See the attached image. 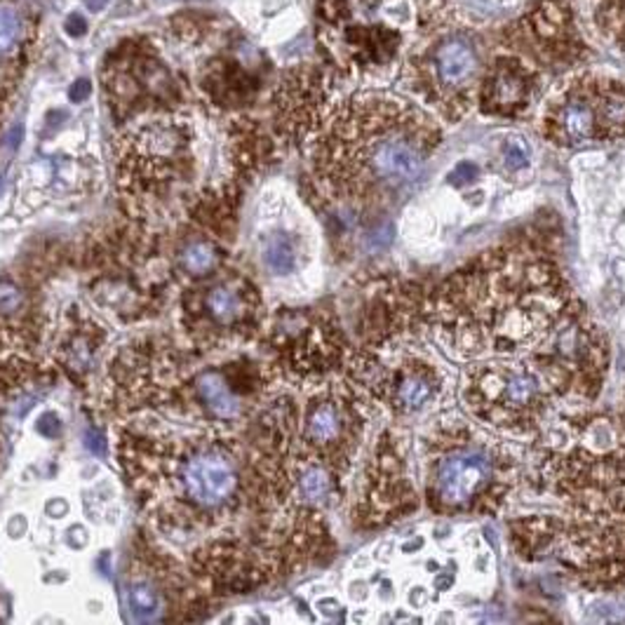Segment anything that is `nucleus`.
<instances>
[{
    "label": "nucleus",
    "instance_id": "nucleus-1",
    "mask_svg": "<svg viewBox=\"0 0 625 625\" xmlns=\"http://www.w3.org/2000/svg\"><path fill=\"white\" fill-rule=\"evenodd\" d=\"M423 318L456 360L538 369L569 402L595 400L609 367L605 334L562 268L531 245L484 251L437 287Z\"/></svg>",
    "mask_w": 625,
    "mask_h": 625
},
{
    "label": "nucleus",
    "instance_id": "nucleus-2",
    "mask_svg": "<svg viewBox=\"0 0 625 625\" xmlns=\"http://www.w3.org/2000/svg\"><path fill=\"white\" fill-rule=\"evenodd\" d=\"M548 436L541 480L562 501L559 517L510 524L520 558L555 555L592 590L625 585V400L616 414L571 419Z\"/></svg>",
    "mask_w": 625,
    "mask_h": 625
},
{
    "label": "nucleus",
    "instance_id": "nucleus-3",
    "mask_svg": "<svg viewBox=\"0 0 625 625\" xmlns=\"http://www.w3.org/2000/svg\"><path fill=\"white\" fill-rule=\"evenodd\" d=\"M440 139L436 118L416 104L365 92L327 111L312 143V170L334 203L381 207L414 184Z\"/></svg>",
    "mask_w": 625,
    "mask_h": 625
},
{
    "label": "nucleus",
    "instance_id": "nucleus-4",
    "mask_svg": "<svg viewBox=\"0 0 625 625\" xmlns=\"http://www.w3.org/2000/svg\"><path fill=\"white\" fill-rule=\"evenodd\" d=\"M515 484V459L487 436L456 428L430 444L428 498L437 513H497Z\"/></svg>",
    "mask_w": 625,
    "mask_h": 625
},
{
    "label": "nucleus",
    "instance_id": "nucleus-5",
    "mask_svg": "<svg viewBox=\"0 0 625 625\" xmlns=\"http://www.w3.org/2000/svg\"><path fill=\"white\" fill-rule=\"evenodd\" d=\"M414 0H325V41L351 71H381L395 62Z\"/></svg>",
    "mask_w": 625,
    "mask_h": 625
},
{
    "label": "nucleus",
    "instance_id": "nucleus-6",
    "mask_svg": "<svg viewBox=\"0 0 625 625\" xmlns=\"http://www.w3.org/2000/svg\"><path fill=\"white\" fill-rule=\"evenodd\" d=\"M541 129L559 149L623 139L625 82L602 73L574 75L548 99Z\"/></svg>",
    "mask_w": 625,
    "mask_h": 625
},
{
    "label": "nucleus",
    "instance_id": "nucleus-7",
    "mask_svg": "<svg viewBox=\"0 0 625 625\" xmlns=\"http://www.w3.org/2000/svg\"><path fill=\"white\" fill-rule=\"evenodd\" d=\"M367 393L353 381L320 383L301 409V456L346 475L367 426Z\"/></svg>",
    "mask_w": 625,
    "mask_h": 625
},
{
    "label": "nucleus",
    "instance_id": "nucleus-8",
    "mask_svg": "<svg viewBox=\"0 0 625 625\" xmlns=\"http://www.w3.org/2000/svg\"><path fill=\"white\" fill-rule=\"evenodd\" d=\"M196 125L181 111L146 113L123 139V181L127 189L170 190L193 170Z\"/></svg>",
    "mask_w": 625,
    "mask_h": 625
},
{
    "label": "nucleus",
    "instance_id": "nucleus-9",
    "mask_svg": "<svg viewBox=\"0 0 625 625\" xmlns=\"http://www.w3.org/2000/svg\"><path fill=\"white\" fill-rule=\"evenodd\" d=\"M240 463L224 442L186 440L167 449V497L184 515H224L238 503Z\"/></svg>",
    "mask_w": 625,
    "mask_h": 625
},
{
    "label": "nucleus",
    "instance_id": "nucleus-10",
    "mask_svg": "<svg viewBox=\"0 0 625 625\" xmlns=\"http://www.w3.org/2000/svg\"><path fill=\"white\" fill-rule=\"evenodd\" d=\"M409 88L447 120H461L475 104L480 55L463 34H447L416 52L407 64Z\"/></svg>",
    "mask_w": 625,
    "mask_h": 625
},
{
    "label": "nucleus",
    "instance_id": "nucleus-11",
    "mask_svg": "<svg viewBox=\"0 0 625 625\" xmlns=\"http://www.w3.org/2000/svg\"><path fill=\"white\" fill-rule=\"evenodd\" d=\"M538 75L524 57H497L477 88V104L484 116L517 118L531 106Z\"/></svg>",
    "mask_w": 625,
    "mask_h": 625
},
{
    "label": "nucleus",
    "instance_id": "nucleus-12",
    "mask_svg": "<svg viewBox=\"0 0 625 625\" xmlns=\"http://www.w3.org/2000/svg\"><path fill=\"white\" fill-rule=\"evenodd\" d=\"M412 503H414V490L405 473V461L393 437L386 436L383 442H379L374 463L369 468L365 510L374 522H386L412 508Z\"/></svg>",
    "mask_w": 625,
    "mask_h": 625
},
{
    "label": "nucleus",
    "instance_id": "nucleus-13",
    "mask_svg": "<svg viewBox=\"0 0 625 625\" xmlns=\"http://www.w3.org/2000/svg\"><path fill=\"white\" fill-rule=\"evenodd\" d=\"M204 320L210 327H221L228 332H240L251 325L257 315L258 297L257 289L243 278L228 280L212 285L203 297Z\"/></svg>",
    "mask_w": 625,
    "mask_h": 625
},
{
    "label": "nucleus",
    "instance_id": "nucleus-14",
    "mask_svg": "<svg viewBox=\"0 0 625 625\" xmlns=\"http://www.w3.org/2000/svg\"><path fill=\"white\" fill-rule=\"evenodd\" d=\"M529 35L534 38V50L548 59H569L578 48V34L571 21V10L562 0H544L527 17Z\"/></svg>",
    "mask_w": 625,
    "mask_h": 625
},
{
    "label": "nucleus",
    "instance_id": "nucleus-15",
    "mask_svg": "<svg viewBox=\"0 0 625 625\" xmlns=\"http://www.w3.org/2000/svg\"><path fill=\"white\" fill-rule=\"evenodd\" d=\"M31 41V19L17 0H0V71L14 66Z\"/></svg>",
    "mask_w": 625,
    "mask_h": 625
},
{
    "label": "nucleus",
    "instance_id": "nucleus-16",
    "mask_svg": "<svg viewBox=\"0 0 625 625\" xmlns=\"http://www.w3.org/2000/svg\"><path fill=\"white\" fill-rule=\"evenodd\" d=\"M304 261H306L304 245L294 235V231L273 228V231L261 235V264L268 273L289 275V273L299 271Z\"/></svg>",
    "mask_w": 625,
    "mask_h": 625
},
{
    "label": "nucleus",
    "instance_id": "nucleus-17",
    "mask_svg": "<svg viewBox=\"0 0 625 625\" xmlns=\"http://www.w3.org/2000/svg\"><path fill=\"white\" fill-rule=\"evenodd\" d=\"M196 390L207 412L219 421H233L243 412L240 397L233 393L231 383L226 381V376L219 374L217 369H210V372H203L197 376Z\"/></svg>",
    "mask_w": 625,
    "mask_h": 625
},
{
    "label": "nucleus",
    "instance_id": "nucleus-18",
    "mask_svg": "<svg viewBox=\"0 0 625 625\" xmlns=\"http://www.w3.org/2000/svg\"><path fill=\"white\" fill-rule=\"evenodd\" d=\"M595 24L599 34L625 52V0H598Z\"/></svg>",
    "mask_w": 625,
    "mask_h": 625
},
{
    "label": "nucleus",
    "instance_id": "nucleus-19",
    "mask_svg": "<svg viewBox=\"0 0 625 625\" xmlns=\"http://www.w3.org/2000/svg\"><path fill=\"white\" fill-rule=\"evenodd\" d=\"M184 268L193 275H207L217 268V250L210 245V243H193L184 250Z\"/></svg>",
    "mask_w": 625,
    "mask_h": 625
},
{
    "label": "nucleus",
    "instance_id": "nucleus-20",
    "mask_svg": "<svg viewBox=\"0 0 625 625\" xmlns=\"http://www.w3.org/2000/svg\"><path fill=\"white\" fill-rule=\"evenodd\" d=\"M127 599H129V606H132V612L142 613V619H153V616L158 613V606H160L156 590H153L149 583L132 585L127 592Z\"/></svg>",
    "mask_w": 625,
    "mask_h": 625
},
{
    "label": "nucleus",
    "instance_id": "nucleus-21",
    "mask_svg": "<svg viewBox=\"0 0 625 625\" xmlns=\"http://www.w3.org/2000/svg\"><path fill=\"white\" fill-rule=\"evenodd\" d=\"M503 160H505V167H508V170H527L531 163L529 143L524 142L522 136H510L508 142L503 143Z\"/></svg>",
    "mask_w": 625,
    "mask_h": 625
},
{
    "label": "nucleus",
    "instance_id": "nucleus-22",
    "mask_svg": "<svg viewBox=\"0 0 625 625\" xmlns=\"http://www.w3.org/2000/svg\"><path fill=\"white\" fill-rule=\"evenodd\" d=\"M21 304H24V294L19 287L10 280H0V315H12L21 311Z\"/></svg>",
    "mask_w": 625,
    "mask_h": 625
},
{
    "label": "nucleus",
    "instance_id": "nucleus-23",
    "mask_svg": "<svg viewBox=\"0 0 625 625\" xmlns=\"http://www.w3.org/2000/svg\"><path fill=\"white\" fill-rule=\"evenodd\" d=\"M85 31H88V24H85L81 14H71L66 19V34L73 35V38H81V35H85Z\"/></svg>",
    "mask_w": 625,
    "mask_h": 625
},
{
    "label": "nucleus",
    "instance_id": "nucleus-24",
    "mask_svg": "<svg viewBox=\"0 0 625 625\" xmlns=\"http://www.w3.org/2000/svg\"><path fill=\"white\" fill-rule=\"evenodd\" d=\"M89 95H92V82L85 81V78L73 82V88H71V99L73 102H85Z\"/></svg>",
    "mask_w": 625,
    "mask_h": 625
},
{
    "label": "nucleus",
    "instance_id": "nucleus-25",
    "mask_svg": "<svg viewBox=\"0 0 625 625\" xmlns=\"http://www.w3.org/2000/svg\"><path fill=\"white\" fill-rule=\"evenodd\" d=\"M475 174H477V167H475V165L461 163V165H459V167H456L454 174H451V177H454L456 184H461V181H468V179H470V177H475Z\"/></svg>",
    "mask_w": 625,
    "mask_h": 625
},
{
    "label": "nucleus",
    "instance_id": "nucleus-26",
    "mask_svg": "<svg viewBox=\"0 0 625 625\" xmlns=\"http://www.w3.org/2000/svg\"><path fill=\"white\" fill-rule=\"evenodd\" d=\"M104 5H106V0H88V7L92 12H99Z\"/></svg>",
    "mask_w": 625,
    "mask_h": 625
}]
</instances>
